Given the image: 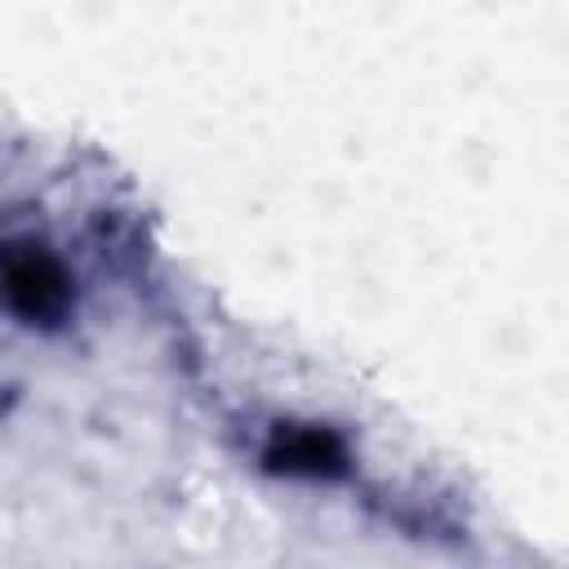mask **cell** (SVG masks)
I'll return each instance as SVG.
<instances>
[{
    "mask_svg": "<svg viewBox=\"0 0 569 569\" xmlns=\"http://www.w3.org/2000/svg\"><path fill=\"white\" fill-rule=\"evenodd\" d=\"M4 293L22 316H36V320H49L67 307V280H62L58 262L44 253H31V249L13 253L4 262Z\"/></svg>",
    "mask_w": 569,
    "mask_h": 569,
    "instance_id": "obj_1",
    "label": "cell"
},
{
    "mask_svg": "<svg viewBox=\"0 0 569 569\" xmlns=\"http://www.w3.org/2000/svg\"><path fill=\"white\" fill-rule=\"evenodd\" d=\"M271 462L289 467V471H325L329 462H338V445L320 431H289L271 449Z\"/></svg>",
    "mask_w": 569,
    "mask_h": 569,
    "instance_id": "obj_2",
    "label": "cell"
}]
</instances>
